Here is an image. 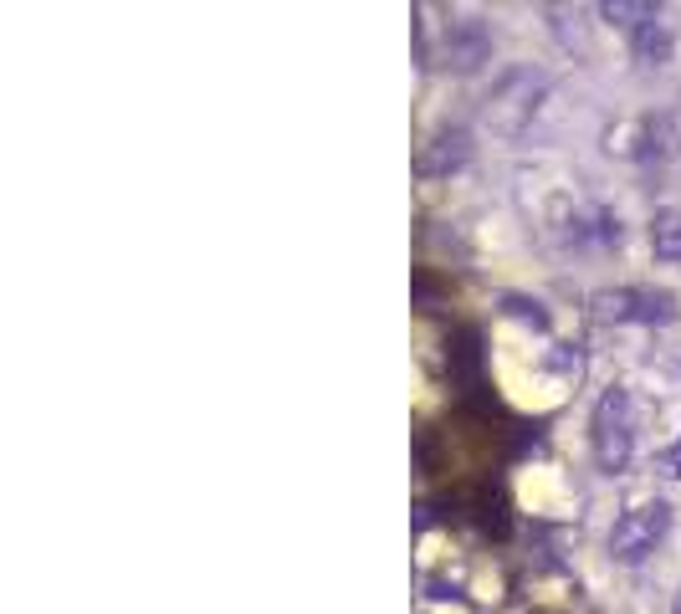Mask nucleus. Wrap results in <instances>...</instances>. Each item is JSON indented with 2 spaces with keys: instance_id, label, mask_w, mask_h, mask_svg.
Returning a JSON list of instances; mask_svg holds the SVG:
<instances>
[{
  "instance_id": "obj_1",
  "label": "nucleus",
  "mask_w": 681,
  "mask_h": 614,
  "mask_svg": "<svg viewBox=\"0 0 681 614\" xmlns=\"http://www.w3.org/2000/svg\"><path fill=\"white\" fill-rule=\"evenodd\" d=\"M589 441H594V461L600 471H625L630 466V451H635V435H630V394L625 384H610L594 405V420H589Z\"/></svg>"
},
{
  "instance_id": "obj_2",
  "label": "nucleus",
  "mask_w": 681,
  "mask_h": 614,
  "mask_svg": "<svg viewBox=\"0 0 681 614\" xmlns=\"http://www.w3.org/2000/svg\"><path fill=\"white\" fill-rule=\"evenodd\" d=\"M666 528H671V507L666 502H635V507H625L620 512V522H615V533H610V553L620 558V563H641V558H651L656 553V543L666 538Z\"/></svg>"
},
{
  "instance_id": "obj_3",
  "label": "nucleus",
  "mask_w": 681,
  "mask_h": 614,
  "mask_svg": "<svg viewBox=\"0 0 681 614\" xmlns=\"http://www.w3.org/2000/svg\"><path fill=\"white\" fill-rule=\"evenodd\" d=\"M538 93H543V77H533V72H507L502 82H497V93L487 98V128L492 134H523L528 128V118H533V108H538Z\"/></svg>"
},
{
  "instance_id": "obj_4",
  "label": "nucleus",
  "mask_w": 681,
  "mask_h": 614,
  "mask_svg": "<svg viewBox=\"0 0 681 614\" xmlns=\"http://www.w3.org/2000/svg\"><path fill=\"white\" fill-rule=\"evenodd\" d=\"M589 302H594V318H605V323H671L676 318V302L646 287H605Z\"/></svg>"
},
{
  "instance_id": "obj_5",
  "label": "nucleus",
  "mask_w": 681,
  "mask_h": 614,
  "mask_svg": "<svg viewBox=\"0 0 681 614\" xmlns=\"http://www.w3.org/2000/svg\"><path fill=\"white\" fill-rule=\"evenodd\" d=\"M466 159H472V134H466V128H441L431 144H420L415 169L425 174V180H441V174L461 169Z\"/></svg>"
},
{
  "instance_id": "obj_6",
  "label": "nucleus",
  "mask_w": 681,
  "mask_h": 614,
  "mask_svg": "<svg viewBox=\"0 0 681 614\" xmlns=\"http://www.w3.org/2000/svg\"><path fill=\"white\" fill-rule=\"evenodd\" d=\"M487 52H492V36H487V26H482L477 16H466V21H451V26H446V67L472 72V67L487 62Z\"/></svg>"
},
{
  "instance_id": "obj_7",
  "label": "nucleus",
  "mask_w": 681,
  "mask_h": 614,
  "mask_svg": "<svg viewBox=\"0 0 681 614\" xmlns=\"http://www.w3.org/2000/svg\"><path fill=\"white\" fill-rule=\"evenodd\" d=\"M600 16H605V21H615V26H630V31H641V26L661 21V6H651V0H605V6H600Z\"/></svg>"
},
{
  "instance_id": "obj_8",
  "label": "nucleus",
  "mask_w": 681,
  "mask_h": 614,
  "mask_svg": "<svg viewBox=\"0 0 681 614\" xmlns=\"http://www.w3.org/2000/svg\"><path fill=\"white\" fill-rule=\"evenodd\" d=\"M651 251L661 261H681V210H656L651 221Z\"/></svg>"
},
{
  "instance_id": "obj_9",
  "label": "nucleus",
  "mask_w": 681,
  "mask_h": 614,
  "mask_svg": "<svg viewBox=\"0 0 681 614\" xmlns=\"http://www.w3.org/2000/svg\"><path fill=\"white\" fill-rule=\"evenodd\" d=\"M635 57H641L646 67H666L671 62V31H666V21H651V26L635 31Z\"/></svg>"
},
{
  "instance_id": "obj_10",
  "label": "nucleus",
  "mask_w": 681,
  "mask_h": 614,
  "mask_svg": "<svg viewBox=\"0 0 681 614\" xmlns=\"http://www.w3.org/2000/svg\"><path fill=\"white\" fill-rule=\"evenodd\" d=\"M661 471H666V476H681V441H676V446L661 456Z\"/></svg>"
},
{
  "instance_id": "obj_11",
  "label": "nucleus",
  "mask_w": 681,
  "mask_h": 614,
  "mask_svg": "<svg viewBox=\"0 0 681 614\" xmlns=\"http://www.w3.org/2000/svg\"><path fill=\"white\" fill-rule=\"evenodd\" d=\"M676 614H681V594H676Z\"/></svg>"
}]
</instances>
